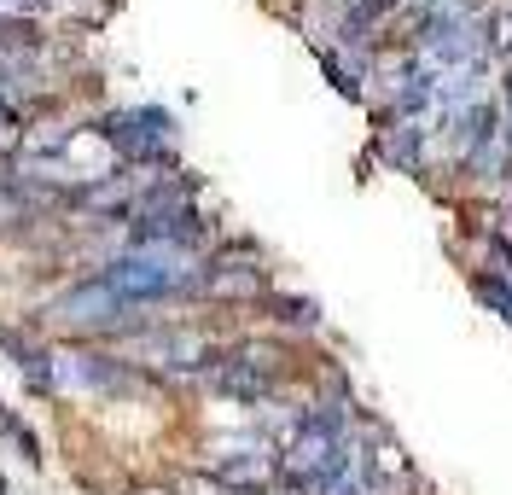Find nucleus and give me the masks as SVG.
<instances>
[{"instance_id": "nucleus-1", "label": "nucleus", "mask_w": 512, "mask_h": 495, "mask_svg": "<svg viewBox=\"0 0 512 495\" xmlns=\"http://www.w3.org/2000/svg\"><path fill=\"white\" fill-rule=\"evenodd\" d=\"M105 286H111L117 297H163L169 286H175V268H163V263H123Z\"/></svg>"}]
</instances>
